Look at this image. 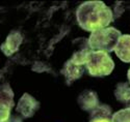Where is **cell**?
Masks as SVG:
<instances>
[{
  "label": "cell",
  "instance_id": "6",
  "mask_svg": "<svg viewBox=\"0 0 130 122\" xmlns=\"http://www.w3.org/2000/svg\"><path fill=\"white\" fill-rule=\"evenodd\" d=\"M84 66L85 65L83 63L74 59L73 57L64 63L61 74L66 77L68 85H70L72 82H74L75 80H77L82 77L84 72Z\"/></svg>",
  "mask_w": 130,
  "mask_h": 122
},
{
  "label": "cell",
  "instance_id": "8",
  "mask_svg": "<svg viewBox=\"0 0 130 122\" xmlns=\"http://www.w3.org/2000/svg\"><path fill=\"white\" fill-rule=\"evenodd\" d=\"M116 55L125 63H130V35L124 34L120 37L115 49Z\"/></svg>",
  "mask_w": 130,
  "mask_h": 122
},
{
  "label": "cell",
  "instance_id": "5",
  "mask_svg": "<svg viewBox=\"0 0 130 122\" xmlns=\"http://www.w3.org/2000/svg\"><path fill=\"white\" fill-rule=\"evenodd\" d=\"M40 108V103L35 97L28 93H24L23 96L19 99V103L16 107V111L22 115L24 118H29L35 115V113Z\"/></svg>",
  "mask_w": 130,
  "mask_h": 122
},
{
  "label": "cell",
  "instance_id": "9",
  "mask_svg": "<svg viewBox=\"0 0 130 122\" xmlns=\"http://www.w3.org/2000/svg\"><path fill=\"white\" fill-rule=\"evenodd\" d=\"M78 104H79V106L82 110L89 111V112H92V111H94L97 107L99 106L97 94L95 92L89 91V90L83 91L78 96Z\"/></svg>",
  "mask_w": 130,
  "mask_h": 122
},
{
  "label": "cell",
  "instance_id": "11",
  "mask_svg": "<svg viewBox=\"0 0 130 122\" xmlns=\"http://www.w3.org/2000/svg\"><path fill=\"white\" fill-rule=\"evenodd\" d=\"M111 111L107 105H99L94 111L91 112V118H107L110 115Z\"/></svg>",
  "mask_w": 130,
  "mask_h": 122
},
{
  "label": "cell",
  "instance_id": "13",
  "mask_svg": "<svg viewBox=\"0 0 130 122\" xmlns=\"http://www.w3.org/2000/svg\"><path fill=\"white\" fill-rule=\"evenodd\" d=\"M91 122H111L108 118H94L91 119Z\"/></svg>",
  "mask_w": 130,
  "mask_h": 122
},
{
  "label": "cell",
  "instance_id": "1",
  "mask_svg": "<svg viewBox=\"0 0 130 122\" xmlns=\"http://www.w3.org/2000/svg\"><path fill=\"white\" fill-rule=\"evenodd\" d=\"M76 18L83 30L94 32L107 28L113 20V14L102 1H86L77 8Z\"/></svg>",
  "mask_w": 130,
  "mask_h": 122
},
{
  "label": "cell",
  "instance_id": "10",
  "mask_svg": "<svg viewBox=\"0 0 130 122\" xmlns=\"http://www.w3.org/2000/svg\"><path fill=\"white\" fill-rule=\"evenodd\" d=\"M115 96L121 103H130V87L128 83H119L115 90Z\"/></svg>",
  "mask_w": 130,
  "mask_h": 122
},
{
  "label": "cell",
  "instance_id": "15",
  "mask_svg": "<svg viewBox=\"0 0 130 122\" xmlns=\"http://www.w3.org/2000/svg\"><path fill=\"white\" fill-rule=\"evenodd\" d=\"M127 78H128V81H129V84H130V68H129V70L127 72Z\"/></svg>",
  "mask_w": 130,
  "mask_h": 122
},
{
  "label": "cell",
  "instance_id": "7",
  "mask_svg": "<svg viewBox=\"0 0 130 122\" xmlns=\"http://www.w3.org/2000/svg\"><path fill=\"white\" fill-rule=\"evenodd\" d=\"M23 41V36L19 31H12L6 37V40L1 45V51L6 56H12L18 50Z\"/></svg>",
  "mask_w": 130,
  "mask_h": 122
},
{
  "label": "cell",
  "instance_id": "3",
  "mask_svg": "<svg viewBox=\"0 0 130 122\" xmlns=\"http://www.w3.org/2000/svg\"><path fill=\"white\" fill-rule=\"evenodd\" d=\"M85 67L89 74L93 77H104L112 72L115 62L106 52L91 51Z\"/></svg>",
  "mask_w": 130,
  "mask_h": 122
},
{
  "label": "cell",
  "instance_id": "12",
  "mask_svg": "<svg viewBox=\"0 0 130 122\" xmlns=\"http://www.w3.org/2000/svg\"><path fill=\"white\" fill-rule=\"evenodd\" d=\"M111 122H130V108L118 111L112 115Z\"/></svg>",
  "mask_w": 130,
  "mask_h": 122
},
{
  "label": "cell",
  "instance_id": "4",
  "mask_svg": "<svg viewBox=\"0 0 130 122\" xmlns=\"http://www.w3.org/2000/svg\"><path fill=\"white\" fill-rule=\"evenodd\" d=\"M14 92L8 84L1 85V107L0 122H6L10 118V110L14 107Z\"/></svg>",
  "mask_w": 130,
  "mask_h": 122
},
{
  "label": "cell",
  "instance_id": "14",
  "mask_svg": "<svg viewBox=\"0 0 130 122\" xmlns=\"http://www.w3.org/2000/svg\"><path fill=\"white\" fill-rule=\"evenodd\" d=\"M6 122H22V119L18 116H14L13 118H9Z\"/></svg>",
  "mask_w": 130,
  "mask_h": 122
},
{
  "label": "cell",
  "instance_id": "2",
  "mask_svg": "<svg viewBox=\"0 0 130 122\" xmlns=\"http://www.w3.org/2000/svg\"><path fill=\"white\" fill-rule=\"evenodd\" d=\"M122 36L121 31L113 27H107L92 32L88 40L92 51H102L109 53L115 51L118 41Z\"/></svg>",
  "mask_w": 130,
  "mask_h": 122
}]
</instances>
